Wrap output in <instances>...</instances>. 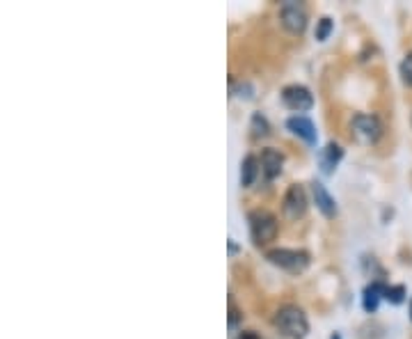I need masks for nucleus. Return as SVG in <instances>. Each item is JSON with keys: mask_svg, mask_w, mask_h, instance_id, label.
<instances>
[{"mask_svg": "<svg viewBox=\"0 0 412 339\" xmlns=\"http://www.w3.org/2000/svg\"><path fill=\"white\" fill-rule=\"evenodd\" d=\"M275 326L280 328V333L291 339H305L309 333L307 316L298 305H282L277 314H275Z\"/></svg>", "mask_w": 412, "mask_h": 339, "instance_id": "nucleus-1", "label": "nucleus"}, {"mask_svg": "<svg viewBox=\"0 0 412 339\" xmlns=\"http://www.w3.org/2000/svg\"><path fill=\"white\" fill-rule=\"evenodd\" d=\"M247 220H250V234H252L256 245H266V243L275 241L280 225H277V218H275L270 211L254 209Z\"/></svg>", "mask_w": 412, "mask_h": 339, "instance_id": "nucleus-2", "label": "nucleus"}, {"mask_svg": "<svg viewBox=\"0 0 412 339\" xmlns=\"http://www.w3.org/2000/svg\"><path fill=\"white\" fill-rule=\"evenodd\" d=\"M268 261L280 266L289 273H302L309 266V254L305 250H289V247H275L268 254Z\"/></svg>", "mask_w": 412, "mask_h": 339, "instance_id": "nucleus-3", "label": "nucleus"}, {"mask_svg": "<svg viewBox=\"0 0 412 339\" xmlns=\"http://www.w3.org/2000/svg\"><path fill=\"white\" fill-rule=\"evenodd\" d=\"M351 131L360 142L373 144V142H378V137L382 135V124L378 117L360 113L351 119Z\"/></svg>", "mask_w": 412, "mask_h": 339, "instance_id": "nucleus-4", "label": "nucleus"}, {"mask_svg": "<svg viewBox=\"0 0 412 339\" xmlns=\"http://www.w3.org/2000/svg\"><path fill=\"white\" fill-rule=\"evenodd\" d=\"M280 21L293 35L305 32V27H307V12H305V7H302L300 3H296V0H287V3H284L282 9H280Z\"/></svg>", "mask_w": 412, "mask_h": 339, "instance_id": "nucleus-5", "label": "nucleus"}, {"mask_svg": "<svg viewBox=\"0 0 412 339\" xmlns=\"http://www.w3.org/2000/svg\"><path fill=\"white\" fill-rule=\"evenodd\" d=\"M282 101L284 106L296 110V113H305V110L314 106V97L305 85H287L282 90Z\"/></svg>", "mask_w": 412, "mask_h": 339, "instance_id": "nucleus-6", "label": "nucleus"}, {"mask_svg": "<svg viewBox=\"0 0 412 339\" xmlns=\"http://www.w3.org/2000/svg\"><path fill=\"white\" fill-rule=\"evenodd\" d=\"M284 216H287L289 220H298L305 216L307 211V195L305 190H302V186H298V183H293V186H289L287 195H284Z\"/></svg>", "mask_w": 412, "mask_h": 339, "instance_id": "nucleus-7", "label": "nucleus"}, {"mask_svg": "<svg viewBox=\"0 0 412 339\" xmlns=\"http://www.w3.org/2000/svg\"><path fill=\"white\" fill-rule=\"evenodd\" d=\"M287 128L293 133V135H298V137H302L307 144H316V126H314V122L311 119H307V117H302V115H293V117H289L287 119Z\"/></svg>", "mask_w": 412, "mask_h": 339, "instance_id": "nucleus-8", "label": "nucleus"}, {"mask_svg": "<svg viewBox=\"0 0 412 339\" xmlns=\"http://www.w3.org/2000/svg\"><path fill=\"white\" fill-rule=\"evenodd\" d=\"M311 192H314V202H316V207H318L320 214H323L325 218H335L337 216V202L327 192V188L323 186V183H320V181L311 183Z\"/></svg>", "mask_w": 412, "mask_h": 339, "instance_id": "nucleus-9", "label": "nucleus"}, {"mask_svg": "<svg viewBox=\"0 0 412 339\" xmlns=\"http://www.w3.org/2000/svg\"><path fill=\"white\" fill-rule=\"evenodd\" d=\"M282 165H284V156L277 149H270L268 147V149L261 152V172L268 181L275 179V177H280Z\"/></svg>", "mask_w": 412, "mask_h": 339, "instance_id": "nucleus-10", "label": "nucleus"}, {"mask_svg": "<svg viewBox=\"0 0 412 339\" xmlns=\"http://www.w3.org/2000/svg\"><path fill=\"white\" fill-rule=\"evenodd\" d=\"M342 159H344V149H342V147H339L337 142H327L323 149H320V156H318L320 170H323V174H332Z\"/></svg>", "mask_w": 412, "mask_h": 339, "instance_id": "nucleus-11", "label": "nucleus"}, {"mask_svg": "<svg viewBox=\"0 0 412 339\" xmlns=\"http://www.w3.org/2000/svg\"><path fill=\"white\" fill-rule=\"evenodd\" d=\"M385 287H387V284H382V282H371V284H366V287H364L362 305H364L366 312H375V309H378L380 298H385Z\"/></svg>", "mask_w": 412, "mask_h": 339, "instance_id": "nucleus-12", "label": "nucleus"}, {"mask_svg": "<svg viewBox=\"0 0 412 339\" xmlns=\"http://www.w3.org/2000/svg\"><path fill=\"white\" fill-rule=\"evenodd\" d=\"M259 161L254 159V156H245V159L241 161V186L247 188V186H252L254 179H256V174H259Z\"/></svg>", "mask_w": 412, "mask_h": 339, "instance_id": "nucleus-13", "label": "nucleus"}, {"mask_svg": "<svg viewBox=\"0 0 412 339\" xmlns=\"http://www.w3.org/2000/svg\"><path fill=\"white\" fill-rule=\"evenodd\" d=\"M385 298H387L389 302H394V305H401L403 300H406V287H401V284H397V287H385Z\"/></svg>", "mask_w": 412, "mask_h": 339, "instance_id": "nucleus-14", "label": "nucleus"}, {"mask_svg": "<svg viewBox=\"0 0 412 339\" xmlns=\"http://www.w3.org/2000/svg\"><path fill=\"white\" fill-rule=\"evenodd\" d=\"M268 119H266L261 113H254L252 115V133H254V137H259V135H266L268 133Z\"/></svg>", "mask_w": 412, "mask_h": 339, "instance_id": "nucleus-15", "label": "nucleus"}, {"mask_svg": "<svg viewBox=\"0 0 412 339\" xmlns=\"http://www.w3.org/2000/svg\"><path fill=\"white\" fill-rule=\"evenodd\" d=\"M330 32H332V18L323 16L318 21V25H316V39L318 42H325L327 37H330Z\"/></svg>", "mask_w": 412, "mask_h": 339, "instance_id": "nucleus-16", "label": "nucleus"}, {"mask_svg": "<svg viewBox=\"0 0 412 339\" xmlns=\"http://www.w3.org/2000/svg\"><path fill=\"white\" fill-rule=\"evenodd\" d=\"M401 78L408 87H412V53L406 55L403 62H401Z\"/></svg>", "mask_w": 412, "mask_h": 339, "instance_id": "nucleus-17", "label": "nucleus"}, {"mask_svg": "<svg viewBox=\"0 0 412 339\" xmlns=\"http://www.w3.org/2000/svg\"><path fill=\"white\" fill-rule=\"evenodd\" d=\"M236 339H261L256 333H252V330H245V333H238Z\"/></svg>", "mask_w": 412, "mask_h": 339, "instance_id": "nucleus-18", "label": "nucleus"}, {"mask_svg": "<svg viewBox=\"0 0 412 339\" xmlns=\"http://www.w3.org/2000/svg\"><path fill=\"white\" fill-rule=\"evenodd\" d=\"M410 319H412V300H410Z\"/></svg>", "mask_w": 412, "mask_h": 339, "instance_id": "nucleus-19", "label": "nucleus"}, {"mask_svg": "<svg viewBox=\"0 0 412 339\" xmlns=\"http://www.w3.org/2000/svg\"><path fill=\"white\" fill-rule=\"evenodd\" d=\"M332 339H342V337H339V335H332Z\"/></svg>", "mask_w": 412, "mask_h": 339, "instance_id": "nucleus-20", "label": "nucleus"}]
</instances>
